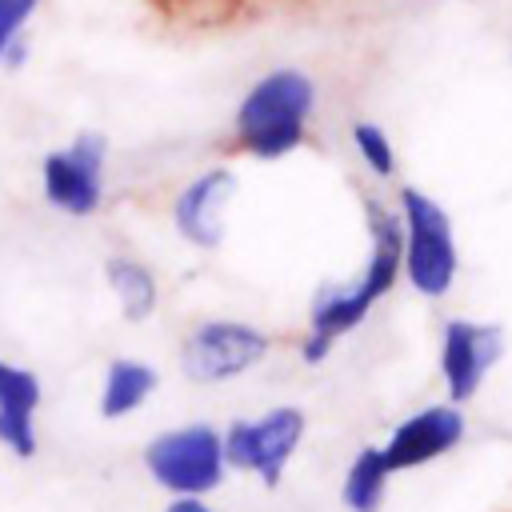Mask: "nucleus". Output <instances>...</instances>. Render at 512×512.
<instances>
[{
  "instance_id": "1",
  "label": "nucleus",
  "mask_w": 512,
  "mask_h": 512,
  "mask_svg": "<svg viewBox=\"0 0 512 512\" xmlns=\"http://www.w3.org/2000/svg\"><path fill=\"white\" fill-rule=\"evenodd\" d=\"M364 220H368V260L364 268L344 280V284H324L312 300V312H308V336L300 344V356L308 364H320L332 344L360 328L368 320V312L396 288L400 280V260H404V248H400V220H396V208L380 204V200H368L364 204Z\"/></svg>"
},
{
  "instance_id": "2",
  "label": "nucleus",
  "mask_w": 512,
  "mask_h": 512,
  "mask_svg": "<svg viewBox=\"0 0 512 512\" xmlns=\"http://www.w3.org/2000/svg\"><path fill=\"white\" fill-rule=\"evenodd\" d=\"M320 112V84L300 64H276L260 72L232 108V140L252 160L292 156Z\"/></svg>"
},
{
  "instance_id": "3",
  "label": "nucleus",
  "mask_w": 512,
  "mask_h": 512,
  "mask_svg": "<svg viewBox=\"0 0 512 512\" xmlns=\"http://www.w3.org/2000/svg\"><path fill=\"white\" fill-rule=\"evenodd\" d=\"M392 208L400 220L404 280L428 300L448 296L460 276V248H456V228H452L448 208L416 184H404Z\"/></svg>"
},
{
  "instance_id": "4",
  "label": "nucleus",
  "mask_w": 512,
  "mask_h": 512,
  "mask_svg": "<svg viewBox=\"0 0 512 512\" xmlns=\"http://www.w3.org/2000/svg\"><path fill=\"white\" fill-rule=\"evenodd\" d=\"M108 192V140L100 132H76L68 144L44 152L40 196L48 208L84 220L96 216Z\"/></svg>"
},
{
  "instance_id": "5",
  "label": "nucleus",
  "mask_w": 512,
  "mask_h": 512,
  "mask_svg": "<svg viewBox=\"0 0 512 512\" xmlns=\"http://www.w3.org/2000/svg\"><path fill=\"white\" fill-rule=\"evenodd\" d=\"M144 464L152 480L176 496H200L212 492L224 480V436L208 424H188L160 432L144 448Z\"/></svg>"
},
{
  "instance_id": "6",
  "label": "nucleus",
  "mask_w": 512,
  "mask_h": 512,
  "mask_svg": "<svg viewBox=\"0 0 512 512\" xmlns=\"http://www.w3.org/2000/svg\"><path fill=\"white\" fill-rule=\"evenodd\" d=\"M300 436H304V412L272 408L260 420H236L224 432V460L240 472H256L272 488L280 484L288 460L296 456Z\"/></svg>"
},
{
  "instance_id": "7",
  "label": "nucleus",
  "mask_w": 512,
  "mask_h": 512,
  "mask_svg": "<svg viewBox=\"0 0 512 512\" xmlns=\"http://www.w3.org/2000/svg\"><path fill=\"white\" fill-rule=\"evenodd\" d=\"M268 356V336L244 320H204L184 340V372L200 384L244 376Z\"/></svg>"
},
{
  "instance_id": "8",
  "label": "nucleus",
  "mask_w": 512,
  "mask_h": 512,
  "mask_svg": "<svg viewBox=\"0 0 512 512\" xmlns=\"http://www.w3.org/2000/svg\"><path fill=\"white\" fill-rule=\"evenodd\" d=\"M232 196H236V172L228 164H208L192 180H184L180 192L172 196V228L180 232V240L204 252L220 248Z\"/></svg>"
},
{
  "instance_id": "9",
  "label": "nucleus",
  "mask_w": 512,
  "mask_h": 512,
  "mask_svg": "<svg viewBox=\"0 0 512 512\" xmlns=\"http://www.w3.org/2000/svg\"><path fill=\"white\" fill-rule=\"evenodd\" d=\"M504 352V332L500 324H480V320H448L444 340H440V368L448 380L452 400H468L480 392L484 376Z\"/></svg>"
},
{
  "instance_id": "10",
  "label": "nucleus",
  "mask_w": 512,
  "mask_h": 512,
  "mask_svg": "<svg viewBox=\"0 0 512 512\" xmlns=\"http://www.w3.org/2000/svg\"><path fill=\"white\" fill-rule=\"evenodd\" d=\"M464 436V416L460 408L452 404H432V408H420L412 412L392 436L388 444L380 448L388 468L392 472H404V468H416V464H428L444 452H452Z\"/></svg>"
},
{
  "instance_id": "11",
  "label": "nucleus",
  "mask_w": 512,
  "mask_h": 512,
  "mask_svg": "<svg viewBox=\"0 0 512 512\" xmlns=\"http://www.w3.org/2000/svg\"><path fill=\"white\" fill-rule=\"evenodd\" d=\"M40 380L28 368L0 360V440L16 456L36 452V408H40Z\"/></svg>"
},
{
  "instance_id": "12",
  "label": "nucleus",
  "mask_w": 512,
  "mask_h": 512,
  "mask_svg": "<svg viewBox=\"0 0 512 512\" xmlns=\"http://www.w3.org/2000/svg\"><path fill=\"white\" fill-rule=\"evenodd\" d=\"M104 280L124 312V320H148L160 304V284H156V272L136 260V256H108L104 260Z\"/></svg>"
},
{
  "instance_id": "13",
  "label": "nucleus",
  "mask_w": 512,
  "mask_h": 512,
  "mask_svg": "<svg viewBox=\"0 0 512 512\" xmlns=\"http://www.w3.org/2000/svg\"><path fill=\"white\" fill-rule=\"evenodd\" d=\"M156 392V368L136 364V360H116L104 372V388H100V416L116 420L136 412L148 396Z\"/></svg>"
},
{
  "instance_id": "14",
  "label": "nucleus",
  "mask_w": 512,
  "mask_h": 512,
  "mask_svg": "<svg viewBox=\"0 0 512 512\" xmlns=\"http://www.w3.org/2000/svg\"><path fill=\"white\" fill-rule=\"evenodd\" d=\"M388 460L380 448H360V456L352 460L348 468V480H344V504L352 512H376L380 500H384V488H388Z\"/></svg>"
},
{
  "instance_id": "15",
  "label": "nucleus",
  "mask_w": 512,
  "mask_h": 512,
  "mask_svg": "<svg viewBox=\"0 0 512 512\" xmlns=\"http://www.w3.org/2000/svg\"><path fill=\"white\" fill-rule=\"evenodd\" d=\"M348 144H352V156L360 160V168L376 180H392L396 176V144L388 136V128L380 120H352L348 128Z\"/></svg>"
},
{
  "instance_id": "16",
  "label": "nucleus",
  "mask_w": 512,
  "mask_h": 512,
  "mask_svg": "<svg viewBox=\"0 0 512 512\" xmlns=\"http://www.w3.org/2000/svg\"><path fill=\"white\" fill-rule=\"evenodd\" d=\"M40 4L44 0H0V56L12 40L28 36L32 20L40 16Z\"/></svg>"
},
{
  "instance_id": "17",
  "label": "nucleus",
  "mask_w": 512,
  "mask_h": 512,
  "mask_svg": "<svg viewBox=\"0 0 512 512\" xmlns=\"http://www.w3.org/2000/svg\"><path fill=\"white\" fill-rule=\"evenodd\" d=\"M28 60H32V36H20V40H12V44L4 48L0 72H20V68H28Z\"/></svg>"
},
{
  "instance_id": "18",
  "label": "nucleus",
  "mask_w": 512,
  "mask_h": 512,
  "mask_svg": "<svg viewBox=\"0 0 512 512\" xmlns=\"http://www.w3.org/2000/svg\"><path fill=\"white\" fill-rule=\"evenodd\" d=\"M164 512H216V508H208L200 496H176V500H172Z\"/></svg>"
},
{
  "instance_id": "19",
  "label": "nucleus",
  "mask_w": 512,
  "mask_h": 512,
  "mask_svg": "<svg viewBox=\"0 0 512 512\" xmlns=\"http://www.w3.org/2000/svg\"><path fill=\"white\" fill-rule=\"evenodd\" d=\"M508 56H512V48H508Z\"/></svg>"
}]
</instances>
